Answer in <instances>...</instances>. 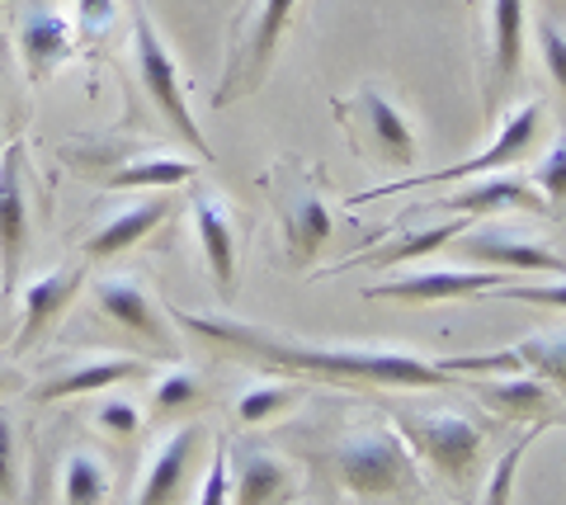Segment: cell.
I'll list each match as a JSON object with an SVG mask.
<instances>
[{
    "mask_svg": "<svg viewBox=\"0 0 566 505\" xmlns=\"http://www.w3.org/2000/svg\"><path fill=\"white\" fill-rule=\"evenodd\" d=\"M335 473L354 496H420V467L411 444L387 425H354L335 444Z\"/></svg>",
    "mask_w": 566,
    "mask_h": 505,
    "instance_id": "obj_2",
    "label": "cell"
},
{
    "mask_svg": "<svg viewBox=\"0 0 566 505\" xmlns=\"http://www.w3.org/2000/svg\"><path fill=\"white\" fill-rule=\"evenodd\" d=\"M232 496V467H227V440H218V454L208 463V477L199 486V505H227Z\"/></svg>",
    "mask_w": 566,
    "mask_h": 505,
    "instance_id": "obj_34",
    "label": "cell"
},
{
    "mask_svg": "<svg viewBox=\"0 0 566 505\" xmlns=\"http://www.w3.org/2000/svg\"><path fill=\"white\" fill-rule=\"evenodd\" d=\"M133 52H137V81H142V91H147L151 109L166 118L175 137H185L193 156H208V161H212L208 137H203V128L193 124V114H189L180 66H175V57L166 52L161 33H156V24H151V14L142 10V0H133Z\"/></svg>",
    "mask_w": 566,
    "mask_h": 505,
    "instance_id": "obj_4",
    "label": "cell"
},
{
    "mask_svg": "<svg viewBox=\"0 0 566 505\" xmlns=\"http://www.w3.org/2000/svg\"><path fill=\"white\" fill-rule=\"evenodd\" d=\"M434 208H449L458 218H476V213H505V208H528V213H543L547 199L534 189L528 176L515 170H486V176H472L458 194L439 199Z\"/></svg>",
    "mask_w": 566,
    "mask_h": 505,
    "instance_id": "obj_17",
    "label": "cell"
},
{
    "mask_svg": "<svg viewBox=\"0 0 566 505\" xmlns=\"http://www.w3.org/2000/svg\"><path fill=\"white\" fill-rule=\"evenodd\" d=\"M81 284H85V270L81 265H62V270H52L43 278H33V284L24 288V303H20L24 307V322H20V330H14V345H20V350L39 345L43 330L57 326V317L71 307V298L81 293Z\"/></svg>",
    "mask_w": 566,
    "mask_h": 505,
    "instance_id": "obj_19",
    "label": "cell"
},
{
    "mask_svg": "<svg viewBox=\"0 0 566 505\" xmlns=\"http://www.w3.org/2000/svg\"><path fill=\"white\" fill-rule=\"evenodd\" d=\"M297 402V388H283V382H264V388H251L237 397V421L241 425H264L274 421V415H283Z\"/></svg>",
    "mask_w": 566,
    "mask_h": 505,
    "instance_id": "obj_27",
    "label": "cell"
},
{
    "mask_svg": "<svg viewBox=\"0 0 566 505\" xmlns=\"http://www.w3.org/2000/svg\"><path fill=\"white\" fill-rule=\"evenodd\" d=\"M147 374V359L137 355H104V359H81L71 369L43 378L33 388V402H66V397H91V392H104L114 382H128V378H142Z\"/></svg>",
    "mask_w": 566,
    "mask_h": 505,
    "instance_id": "obj_18",
    "label": "cell"
},
{
    "mask_svg": "<svg viewBox=\"0 0 566 505\" xmlns=\"http://www.w3.org/2000/svg\"><path fill=\"white\" fill-rule=\"evenodd\" d=\"M472 392L501 415H520V421L524 415L543 421V415H553V407H557L553 388H547L543 378H534V374H476Z\"/></svg>",
    "mask_w": 566,
    "mask_h": 505,
    "instance_id": "obj_23",
    "label": "cell"
},
{
    "mask_svg": "<svg viewBox=\"0 0 566 505\" xmlns=\"http://www.w3.org/2000/svg\"><path fill=\"white\" fill-rule=\"evenodd\" d=\"M14 382H20V374H14V369H6V364H0V392H6V388H14Z\"/></svg>",
    "mask_w": 566,
    "mask_h": 505,
    "instance_id": "obj_37",
    "label": "cell"
},
{
    "mask_svg": "<svg viewBox=\"0 0 566 505\" xmlns=\"http://www.w3.org/2000/svg\"><path fill=\"white\" fill-rule=\"evenodd\" d=\"M505 303H538V307H566V284H501L495 288Z\"/></svg>",
    "mask_w": 566,
    "mask_h": 505,
    "instance_id": "obj_35",
    "label": "cell"
},
{
    "mask_svg": "<svg viewBox=\"0 0 566 505\" xmlns=\"http://www.w3.org/2000/svg\"><path fill=\"white\" fill-rule=\"evenodd\" d=\"M20 143L0 151V303L14 298L24 255H29V199H24V166Z\"/></svg>",
    "mask_w": 566,
    "mask_h": 505,
    "instance_id": "obj_11",
    "label": "cell"
},
{
    "mask_svg": "<svg viewBox=\"0 0 566 505\" xmlns=\"http://www.w3.org/2000/svg\"><path fill=\"white\" fill-rule=\"evenodd\" d=\"M95 425L118 434V440H128V434H137V425H142V411H137V402H128V397H99Z\"/></svg>",
    "mask_w": 566,
    "mask_h": 505,
    "instance_id": "obj_31",
    "label": "cell"
},
{
    "mask_svg": "<svg viewBox=\"0 0 566 505\" xmlns=\"http://www.w3.org/2000/svg\"><path fill=\"white\" fill-rule=\"evenodd\" d=\"M515 355L520 374H534V378H547L566 388V330H543V336H528L520 345H510Z\"/></svg>",
    "mask_w": 566,
    "mask_h": 505,
    "instance_id": "obj_25",
    "label": "cell"
},
{
    "mask_svg": "<svg viewBox=\"0 0 566 505\" xmlns=\"http://www.w3.org/2000/svg\"><path fill=\"white\" fill-rule=\"evenodd\" d=\"M189 336H199L212 350L245 359L255 369L274 374H303V378H326V382H368V388H444L449 369L430 364L420 355L401 350H345V345H312L303 336H283L260 322H237V317H199V312H170Z\"/></svg>",
    "mask_w": 566,
    "mask_h": 505,
    "instance_id": "obj_1",
    "label": "cell"
},
{
    "mask_svg": "<svg viewBox=\"0 0 566 505\" xmlns=\"http://www.w3.org/2000/svg\"><path fill=\"white\" fill-rule=\"evenodd\" d=\"M0 151H6V147H0Z\"/></svg>",
    "mask_w": 566,
    "mask_h": 505,
    "instance_id": "obj_38",
    "label": "cell"
},
{
    "mask_svg": "<svg viewBox=\"0 0 566 505\" xmlns=\"http://www.w3.org/2000/svg\"><path fill=\"white\" fill-rule=\"evenodd\" d=\"M501 284H510L505 270H424V274L392 278V284L364 288V298L424 307V303H458V298H476V293H495Z\"/></svg>",
    "mask_w": 566,
    "mask_h": 505,
    "instance_id": "obj_12",
    "label": "cell"
},
{
    "mask_svg": "<svg viewBox=\"0 0 566 505\" xmlns=\"http://www.w3.org/2000/svg\"><path fill=\"white\" fill-rule=\"evenodd\" d=\"M472 228V218H449V222H434V228H411V232H397V236H382L374 246L345 255L340 265H331L326 274H345V270H392V265H411V260H424L434 251H444L453 236H463Z\"/></svg>",
    "mask_w": 566,
    "mask_h": 505,
    "instance_id": "obj_15",
    "label": "cell"
},
{
    "mask_svg": "<svg viewBox=\"0 0 566 505\" xmlns=\"http://www.w3.org/2000/svg\"><path fill=\"white\" fill-rule=\"evenodd\" d=\"M193 176H199L193 161L151 151V156H137V161L109 170V189H156V194H166L175 185H193Z\"/></svg>",
    "mask_w": 566,
    "mask_h": 505,
    "instance_id": "obj_24",
    "label": "cell"
},
{
    "mask_svg": "<svg viewBox=\"0 0 566 505\" xmlns=\"http://www.w3.org/2000/svg\"><path fill=\"white\" fill-rule=\"evenodd\" d=\"M322 185H326V170L307 161H279L264 176V189H270L279 222H283V255H289L293 270H307L331 236Z\"/></svg>",
    "mask_w": 566,
    "mask_h": 505,
    "instance_id": "obj_3",
    "label": "cell"
},
{
    "mask_svg": "<svg viewBox=\"0 0 566 505\" xmlns=\"http://www.w3.org/2000/svg\"><path fill=\"white\" fill-rule=\"evenodd\" d=\"M71 48H76V33L62 14H52L43 6H33L20 24V52H24V72L29 81H48V72H57V66L71 57Z\"/></svg>",
    "mask_w": 566,
    "mask_h": 505,
    "instance_id": "obj_22",
    "label": "cell"
},
{
    "mask_svg": "<svg viewBox=\"0 0 566 505\" xmlns=\"http://www.w3.org/2000/svg\"><path fill=\"white\" fill-rule=\"evenodd\" d=\"M335 114L349 128V137L359 143L374 161L387 166H411L416 161V128L397 99H387L378 85H359V95L335 99Z\"/></svg>",
    "mask_w": 566,
    "mask_h": 505,
    "instance_id": "obj_6",
    "label": "cell"
},
{
    "mask_svg": "<svg viewBox=\"0 0 566 505\" xmlns=\"http://www.w3.org/2000/svg\"><path fill=\"white\" fill-rule=\"evenodd\" d=\"M534 189H538L547 203H562V199H566V133L557 137L553 147H547V156L538 161V170H534Z\"/></svg>",
    "mask_w": 566,
    "mask_h": 505,
    "instance_id": "obj_30",
    "label": "cell"
},
{
    "mask_svg": "<svg viewBox=\"0 0 566 505\" xmlns=\"http://www.w3.org/2000/svg\"><path fill=\"white\" fill-rule=\"evenodd\" d=\"M534 444V430L524 434V440L510 449V454L501 459V467L491 473V486H486V505H510V486H515V473H520V459H524V449Z\"/></svg>",
    "mask_w": 566,
    "mask_h": 505,
    "instance_id": "obj_33",
    "label": "cell"
},
{
    "mask_svg": "<svg viewBox=\"0 0 566 505\" xmlns=\"http://www.w3.org/2000/svg\"><path fill=\"white\" fill-rule=\"evenodd\" d=\"M232 467V496L227 505H293L297 501V473L279 463L270 449H227Z\"/></svg>",
    "mask_w": 566,
    "mask_h": 505,
    "instance_id": "obj_14",
    "label": "cell"
},
{
    "mask_svg": "<svg viewBox=\"0 0 566 505\" xmlns=\"http://www.w3.org/2000/svg\"><path fill=\"white\" fill-rule=\"evenodd\" d=\"M199 444H203V430L199 425H180L170 440L156 444L151 459H147V473H142L137 505H180Z\"/></svg>",
    "mask_w": 566,
    "mask_h": 505,
    "instance_id": "obj_16",
    "label": "cell"
},
{
    "mask_svg": "<svg viewBox=\"0 0 566 505\" xmlns=\"http://www.w3.org/2000/svg\"><path fill=\"white\" fill-rule=\"evenodd\" d=\"M538 48H543L547 76H553L562 91H566V33H562L557 20H547V14H543V24H538Z\"/></svg>",
    "mask_w": 566,
    "mask_h": 505,
    "instance_id": "obj_32",
    "label": "cell"
},
{
    "mask_svg": "<svg viewBox=\"0 0 566 505\" xmlns=\"http://www.w3.org/2000/svg\"><path fill=\"white\" fill-rule=\"evenodd\" d=\"M406 440L416 444V454L430 459L439 473H444L449 482H468L476 454H482V425L468 421L463 411H406Z\"/></svg>",
    "mask_w": 566,
    "mask_h": 505,
    "instance_id": "obj_8",
    "label": "cell"
},
{
    "mask_svg": "<svg viewBox=\"0 0 566 505\" xmlns=\"http://www.w3.org/2000/svg\"><path fill=\"white\" fill-rule=\"evenodd\" d=\"M524 48V0H491V81H486V118L501 114V91L520 81Z\"/></svg>",
    "mask_w": 566,
    "mask_h": 505,
    "instance_id": "obj_20",
    "label": "cell"
},
{
    "mask_svg": "<svg viewBox=\"0 0 566 505\" xmlns=\"http://www.w3.org/2000/svg\"><path fill=\"white\" fill-rule=\"evenodd\" d=\"M24 473H20V444H14V425L0 411V505H20Z\"/></svg>",
    "mask_w": 566,
    "mask_h": 505,
    "instance_id": "obj_29",
    "label": "cell"
},
{
    "mask_svg": "<svg viewBox=\"0 0 566 505\" xmlns=\"http://www.w3.org/2000/svg\"><path fill=\"white\" fill-rule=\"evenodd\" d=\"M109 24H114V0H81V24H76L81 39H99Z\"/></svg>",
    "mask_w": 566,
    "mask_h": 505,
    "instance_id": "obj_36",
    "label": "cell"
},
{
    "mask_svg": "<svg viewBox=\"0 0 566 505\" xmlns=\"http://www.w3.org/2000/svg\"><path fill=\"white\" fill-rule=\"evenodd\" d=\"M538 128H543V109L528 99V104H520V109H510L501 133H495V143L486 151H476L472 161H453L444 170H424V176H406V180H392V185H382V189H368V194H354L349 208H364V203H374V199L401 194V189H434V185H453V180H472V176H486V170L515 166L520 156L538 143Z\"/></svg>",
    "mask_w": 566,
    "mask_h": 505,
    "instance_id": "obj_5",
    "label": "cell"
},
{
    "mask_svg": "<svg viewBox=\"0 0 566 505\" xmlns=\"http://www.w3.org/2000/svg\"><path fill=\"white\" fill-rule=\"evenodd\" d=\"M189 208H193V232H199V246H203L212 284H218L222 298H232V293H237V278H241L237 222H232V213L222 208V199H212L203 185L189 189Z\"/></svg>",
    "mask_w": 566,
    "mask_h": 505,
    "instance_id": "obj_13",
    "label": "cell"
},
{
    "mask_svg": "<svg viewBox=\"0 0 566 505\" xmlns=\"http://www.w3.org/2000/svg\"><path fill=\"white\" fill-rule=\"evenodd\" d=\"M449 246L468 260V265L476 270H520V274H566V260L557 251L538 246V241L528 236H515L510 228H495V222H486V228H468L463 236H453Z\"/></svg>",
    "mask_w": 566,
    "mask_h": 505,
    "instance_id": "obj_10",
    "label": "cell"
},
{
    "mask_svg": "<svg viewBox=\"0 0 566 505\" xmlns=\"http://www.w3.org/2000/svg\"><path fill=\"white\" fill-rule=\"evenodd\" d=\"M166 218H170V199H166V194L142 199V203H133V208H123V213L104 218L81 251H85V260H95V265H104V260L123 255L128 246H137V241H147L156 228H161Z\"/></svg>",
    "mask_w": 566,
    "mask_h": 505,
    "instance_id": "obj_21",
    "label": "cell"
},
{
    "mask_svg": "<svg viewBox=\"0 0 566 505\" xmlns=\"http://www.w3.org/2000/svg\"><path fill=\"white\" fill-rule=\"evenodd\" d=\"M109 496V467L95 454H71L62 473V501L66 505H104Z\"/></svg>",
    "mask_w": 566,
    "mask_h": 505,
    "instance_id": "obj_26",
    "label": "cell"
},
{
    "mask_svg": "<svg viewBox=\"0 0 566 505\" xmlns=\"http://www.w3.org/2000/svg\"><path fill=\"white\" fill-rule=\"evenodd\" d=\"M293 6L297 0H260L255 14L245 20L241 29V39L232 43V62H227V76H222V91H218V109L222 104H232L241 95H251L255 85L270 76V66H274V52L283 43V29H289L293 20Z\"/></svg>",
    "mask_w": 566,
    "mask_h": 505,
    "instance_id": "obj_7",
    "label": "cell"
},
{
    "mask_svg": "<svg viewBox=\"0 0 566 505\" xmlns=\"http://www.w3.org/2000/svg\"><path fill=\"white\" fill-rule=\"evenodd\" d=\"M95 307L118 330H128L133 340H142V350H147V355L175 359V336H170V326L161 317V303L151 298L142 278H128V274L99 278V284H95Z\"/></svg>",
    "mask_w": 566,
    "mask_h": 505,
    "instance_id": "obj_9",
    "label": "cell"
},
{
    "mask_svg": "<svg viewBox=\"0 0 566 505\" xmlns=\"http://www.w3.org/2000/svg\"><path fill=\"white\" fill-rule=\"evenodd\" d=\"M199 402H203V388H199V378H193L189 369H166L161 378H156V392H151V407L156 411L180 415V411L199 407Z\"/></svg>",
    "mask_w": 566,
    "mask_h": 505,
    "instance_id": "obj_28",
    "label": "cell"
}]
</instances>
